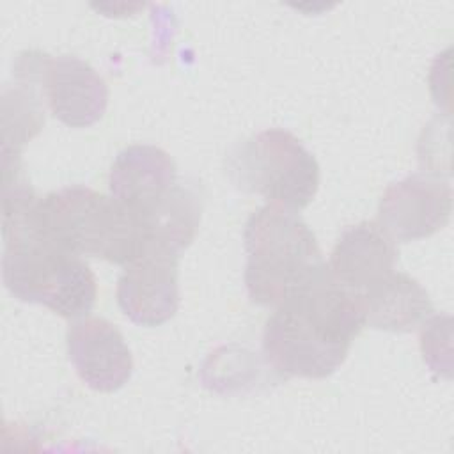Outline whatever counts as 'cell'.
Listing matches in <instances>:
<instances>
[{
	"mask_svg": "<svg viewBox=\"0 0 454 454\" xmlns=\"http://www.w3.org/2000/svg\"><path fill=\"white\" fill-rule=\"evenodd\" d=\"M397 248L378 222L348 227L337 239L328 270L342 286L362 293L394 271Z\"/></svg>",
	"mask_w": 454,
	"mask_h": 454,
	"instance_id": "cell-10",
	"label": "cell"
},
{
	"mask_svg": "<svg viewBox=\"0 0 454 454\" xmlns=\"http://www.w3.org/2000/svg\"><path fill=\"white\" fill-rule=\"evenodd\" d=\"M364 325L362 294L326 270L275 307L262 332V351L280 374L321 380L344 364Z\"/></svg>",
	"mask_w": 454,
	"mask_h": 454,
	"instance_id": "cell-2",
	"label": "cell"
},
{
	"mask_svg": "<svg viewBox=\"0 0 454 454\" xmlns=\"http://www.w3.org/2000/svg\"><path fill=\"white\" fill-rule=\"evenodd\" d=\"M37 218L50 239L80 257L128 266L145 252L137 215L87 186H67L39 199Z\"/></svg>",
	"mask_w": 454,
	"mask_h": 454,
	"instance_id": "cell-4",
	"label": "cell"
},
{
	"mask_svg": "<svg viewBox=\"0 0 454 454\" xmlns=\"http://www.w3.org/2000/svg\"><path fill=\"white\" fill-rule=\"evenodd\" d=\"M41 87L53 117L69 128L96 124L108 106V87L92 66L74 55L46 53Z\"/></svg>",
	"mask_w": 454,
	"mask_h": 454,
	"instance_id": "cell-8",
	"label": "cell"
},
{
	"mask_svg": "<svg viewBox=\"0 0 454 454\" xmlns=\"http://www.w3.org/2000/svg\"><path fill=\"white\" fill-rule=\"evenodd\" d=\"M177 259L145 250L129 262L117 282V303L124 316L140 326H160L179 307Z\"/></svg>",
	"mask_w": 454,
	"mask_h": 454,
	"instance_id": "cell-9",
	"label": "cell"
},
{
	"mask_svg": "<svg viewBox=\"0 0 454 454\" xmlns=\"http://www.w3.org/2000/svg\"><path fill=\"white\" fill-rule=\"evenodd\" d=\"M37 202L20 170L4 174V286L20 301L44 305L66 319H82L96 303L94 273L80 255L46 236Z\"/></svg>",
	"mask_w": 454,
	"mask_h": 454,
	"instance_id": "cell-1",
	"label": "cell"
},
{
	"mask_svg": "<svg viewBox=\"0 0 454 454\" xmlns=\"http://www.w3.org/2000/svg\"><path fill=\"white\" fill-rule=\"evenodd\" d=\"M172 184H176V165L156 145H129L110 167V195L133 213L151 206Z\"/></svg>",
	"mask_w": 454,
	"mask_h": 454,
	"instance_id": "cell-11",
	"label": "cell"
},
{
	"mask_svg": "<svg viewBox=\"0 0 454 454\" xmlns=\"http://www.w3.org/2000/svg\"><path fill=\"white\" fill-rule=\"evenodd\" d=\"M200 200L193 190L172 184L160 199L135 213L144 232L145 250L179 257L192 245L200 223Z\"/></svg>",
	"mask_w": 454,
	"mask_h": 454,
	"instance_id": "cell-13",
	"label": "cell"
},
{
	"mask_svg": "<svg viewBox=\"0 0 454 454\" xmlns=\"http://www.w3.org/2000/svg\"><path fill=\"white\" fill-rule=\"evenodd\" d=\"M67 356L80 380L96 392L122 388L133 372V356L122 333L103 317L76 319L66 333Z\"/></svg>",
	"mask_w": 454,
	"mask_h": 454,
	"instance_id": "cell-7",
	"label": "cell"
},
{
	"mask_svg": "<svg viewBox=\"0 0 454 454\" xmlns=\"http://www.w3.org/2000/svg\"><path fill=\"white\" fill-rule=\"evenodd\" d=\"M452 213V188L447 181L411 174L383 192L378 207L380 227L395 241H415L442 231Z\"/></svg>",
	"mask_w": 454,
	"mask_h": 454,
	"instance_id": "cell-6",
	"label": "cell"
},
{
	"mask_svg": "<svg viewBox=\"0 0 454 454\" xmlns=\"http://www.w3.org/2000/svg\"><path fill=\"white\" fill-rule=\"evenodd\" d=\"M232 183L293 211L307 207L319 188V165L312 153L287 129H264L227 156Z\"/></svg>",
	"mask_w": 454,
	"mask_h": 454,
	"instance_id": "cell-5",
	"label": "cell"
},
{
	"mask_svg": "<svg viewBox=\"0 0 454 454\" xmlns=\"http://www.w3.org/2000/svg\"><path fill=\"white\" fill-rule=\"evenodd\" d=\"M365 325L385 332H411L434 309L427 291L406 273H388L362 293Z\"/></svg>",
	"mask_w": 454,
	"mask_h": 454,
	"instance_id": "cell-12",
	"label": "cell"
},
{
	"mask_svg": "<svg viewBox=\"0 0 454 454\" xmlns=\"http://www.w3.org/2000/svg\"><path fill=\"white\" fill-rule=\"evenodd\" d=\"M243 241L245 286L255 305L275 309L328 270L316 234L298 211L277 204L255 209L245 223Z\"/></svg>",
	"mask_w": 454,
	"mask_h": 454,
	"instance_id": "cell-3",
	"label": "cell"
}]
</instances>
